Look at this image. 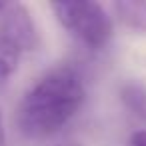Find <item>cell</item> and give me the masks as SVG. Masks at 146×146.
<instances>
[{"instance_id":"obj_2","label":"cell","mask_w":146,"mask_h":146,"mask_svg":"<svg viewBox=\"0 0 146 146\" xmlns=\"http://www.w3.org/2000/svg\"><path fill=\"white\" fill-rule=\"evenodd\" d=\"M40 46V32L30 10L20 2H4L0 10V84L18 68L24 52Z\"/></svg>"},{"instance_id":"obj_4","label":"cell","mask_w":146,"mask_h":146,"mask_svg":"<svg viewBox=\"0 0 146 146\" xmlns=\"http://www.w3.org/2000/svg\"><path fill=\"white\" fill-rule=\"evenodd\" d=\"M112 10L124 26L146 32V0H118L112 4Z\"/></svg>"},{"instance_id":"obj_1","label":"cell","mask_w":146,"mask_h":146,"mask_svg":"<svg viewBox=\"0 0 146 146\" xmlns=\"http://www.w3.org/2000/svg\"><path fill=\"white\" fill-rule=\"evenodd\" d=\"M86 86L72 64L50 68L24 94L18 108V128L30 138H44L64 128L82 108Z\"/></svg>"},{"instance_id":"obj_5","label":"cell","mask_w":146,"mask_h":146,"mask_svg":"<svg viewBox=\"0 0 146 146\" xmlns=\"http://www.w3.org/2000/svg\"><path fill=\"white\" fill-rule=\"evenodd\" d=\"M120 96H122V102L126 104V108L130 112L146 118V86L144 84L134 82V80L124 82L120 88Z\"/></svg>"},{"instance_id":"obj_8","label":"cell","mask_w":146,"mask_h":146,"mask_svg":"<svg viewBox=\"0 0 146 146\" xmlns=\"http://www.w3.org/2000/svg\"><path fill=\"white\" fill-rule=\"evenodd\" d=\"M2 8H4V2H0V10H2Z\"/></svg>"},{"instance_id":"obj_7","label":"cell","mask_w":146,"mask_h":146,"mask_svg":"<svg viewBox=\"0 0 146 146\" xmlns=\"http://www.w3.org/2000/svg\"><path fill=\"white\" fill-rule=\"evenodd\" d=\"M0 146H6V124H4L2 106H0Z\"/></svg>"},{"instance_id":"obj_3","label":"cell","mask_w":146,"mask_h":146,"mask_svg":"<svg viewBox=\"0 0 146 146\" xmlns=\"http://www.w3.org/2000/svg\"><path fill=\"white\" fill-rule=\"evenodd\" d=\"M58 22L82 44L92 50H100L112 38V20L102 4L72 0V2L50 4Z\"/></svg>"},{"instance_id":"obj_6","label":"cell","mask_w":146,"mask_h":146,"mask_svg":"<svg viewBox=\"0 0 146 146\" xmlns=\"http://www.w3.org/2000/svg\"><path fill=\"white\" fill-rule=\"evenodd\" d=\"M130 146H146V130H136L130 136Z\"/></svg>"}]
</instances>
